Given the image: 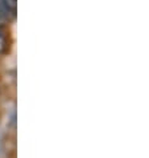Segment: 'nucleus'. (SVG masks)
I'll return each mask as SVG.
<instances>
[{
	"label": "nucleus",
	"instance_id": "f257e3e1",
	"mask_svg": "<svg viewBox=\"0 0 149 158\" xmlns=\"http://www.w3.org/2000/svg\"><path fill=\"white\" fill-rule=\"evenodd\" d=\"M7 47V40H6V36H4V33L0 31V53L2 52H4V49H6Z\"/></svg>",
	"mask_w": 149,
	"mask_h": 158
},
{
	"label": "nucleus",
	"instance_id": "f03ea898",
	"mask_svg": "<svg viewBox=\"0 0 149 158\" xmlns=\"http://www.w3.org/2000/svg\"><path fill=\"white\" fill-rule=\"evenodd\" d=\"M2 19H3V15H2V12H0V21H2Z\"/></svg>",
	"mask_w": 149,
	"mask_h": 158
}]
</instances>
